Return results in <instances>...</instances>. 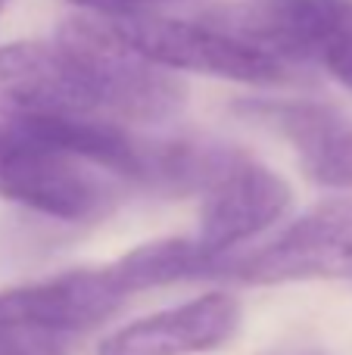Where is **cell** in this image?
<instances>
[{"label":"cell","mask_w":352,"mask_h":355,"mask_svg":"<svg viewBox=\"0 0 352 355\" xmlns=\"http://www.w3.org/2000/svg\"><path fill=\"white\" fill-rule=\"evenodd\" d=\"M184 97L175 72L106 44L81 19L53 41L0 47V116L156 125L178 116Z\"/></svg>","instance_id":"1"},{"label":"cell","mask_w":352,"mask_h":355,"mask_svg":"<svg viewBox=\"0 0 352 355\" xmlns=\"http://www.w3.org/2000/svg\"><path fill=\"white\" fill-rule=\"evenodd\" d=\"M122 184L35 122L0 116V200L60 221H94L116 209Z\"/></svg>","instance_id":"2"},{"label":"cell","mask_w":352,"mask_h":355,"mask_svg":"<svg viewBox=\"0 0 352 355\" xmlns=\"http://www.w3.org/2000/svg\"><path fill=\"white\" fill-rule=\"evenodd\" d=\"M106 44L134 53L168 72H197L240 85H278L290 66L272 53L209 25L206 19H172L162 12L143 16H78Z\"/></svg>","instance_id":"3"},{"label":"cell","mask_w":352,"mask_h":355,"mask_svg":"<svg viewBox=\"0 0 352 355\" xmlns=\"http://www.w3.org/2000/svg\"><path fill=\"white\" fill-rule=\"evenodd\" d=\"M293 206V190L278 172L249 159L222 153L203 181L197 243L209 259L225 262L240 243L259 237Z\"/></svg>","instance_id":"4"},{"label":"cell","mask_w":352,"mask_h":355,"mask_svg":"<svg viewBox=\"0 0 352 355\" xmlns=\"http://www.w3.org/2000/svg\"><path fill=\"white\" fill-rule=\"evenodd\" d=\"M131 293L112 265L72 268L44 281L0 290V331H22L37 337H78L109 321Z\"/></svg>","instance_id":"5"},{"label":"cell","mask_w":352,"mask_h":355,"mask_svg":"<svg viewBox=\"0 0 352 355\" xmlns=\"http://www.w3.org/2000/svg\"><path fill=\"white\" fill-rule=\"evenodd\" d=\"M200 19L287 62H322L352 31V0H240Z\"/></svg>","instance_id":"6"},{"label":"cell","mask_w":352,"mask_h":355,"mask_svg":"<svg viewBox=\"0 0 352 355\" xmlns=\"http://www.w3.org/2000/svg\"><path fill=\"white\" fill-rule=\"evenodd\" d=\"M222 275L247 284L352 281V200H334L306 212L272 243L225 262Z\"/></svg>","instance_id":"7"},{"label":"cell","mask_w":352,"mask_h":355,"mask_svg":"<svg viewBox=\"0 0 352 355\" xmlns=\"http://www.w3.org/2000/svg\"><path fill=\"white\" fill-rule=\"evenodd\" d=\"M243 119L265 125L293 147L306 178L322 187L352 190V119L309 100H247Z\"/></svg>","instance_id":"8"},{"label":"cell","mask_w":352,"mask_h":355,"mask_svg":"<svg viewBox=\"0 0 352 355\" xmlns=\"http://www.w3.org/2000/svg\"><path fill=\"white\" fill-rule=\"evenodd\" d=\"M240 327V302L231 293H203L166 312L137 318L100 340L97 355H197L231 343Z\"/></svg>","instance_id":"9"},{"label":"cell","mask_w":352,"mask_h":355,"mask_svg":"<svg viewBox=\"0 0 352 355\" xmlns=\"http://www.w3.org/2000/svg\"><path fill=\"white\" fill-rule=\"evenodd\" d=\"M72 6L85 10L87 16H143V12H162L166 6L181 0H69Z\"/></svg>","instance_id":"10"},{"label":"cell","mask_w":352,"mask_h":355,"mask_svg":"<svg viewBox=\"0 0 352 355\" xmlns=\"http://www.w3.org/2000/svg\"><path fill=\"white\" fill-rule=\"evenodd\" d=\"M0 355H62V340L22 331H0Z\"/></svg>","instance_id":"11"},{"label":"cell","mask_w":352,"mask_h":355,"mask_svg":"<svg viewBox=\"0 0 352 355\" xmlns=\"http://www.w3.org/2000/svg\"><path fill=\"white\" fill-rule=\"evenodd\" d=\"M322 66L328 69V72L334 75L343 87H349V91H352V31L343 37V41H337L328 53H324Z\"/></svg>","instance_id":"12"},{"label":"cell","mask_w":352,"mask_h":355,"mask_svg":"<svg viewBox=\"0 0 352 355\" xmlns=\"http://www.w3.org/2000/svg\"><path fill=\"white\" fill-rule=\"evenodd\" d=\"M3 6H6V0H0V12H3Z\"/></svg>","instance_id":"13"}]
</instances>
